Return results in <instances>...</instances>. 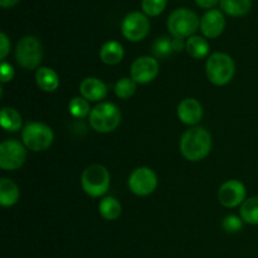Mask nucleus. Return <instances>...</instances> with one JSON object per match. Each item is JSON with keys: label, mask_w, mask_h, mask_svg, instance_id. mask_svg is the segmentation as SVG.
Here are the masks:
<instances>
[{"label": "nucleus", "mask_w": 258, "mask_h": 258, "mask_svg": "<svg viewBox=\"0 0 258 258\" xmlns=\"http://www.w3.org/2000/svg\"><path fill=\"white\" fill-rule=\"evenodd\" d=\"M180 153L186 160L201 161L212 150V135L202 126H193L183 134L179 144Z\"/></svg>", "instance_id": "nucleus-1"}, {"label": "nucleus", "mask_w": 258, "mask_h": 258, "mask_svg": "<svg viewBox=\"0 0 258 258\" xmlns=\"http://www.w3.org/2000/svg\"><path fill=\"white\" fill-rule=\"evenodd\" d=\"M206 73L209 82L214 86H226L233 80L236 64L233 58L227 53L214 52L206 63Z\"/></svg>", "instance_id": "nucleus-2"}, {"label": "nucleus", "mask_w": 258, "mask_h": 258, "mask_svg": "<svg viewBox=\"0 0 258 258\" xmlns=\"http://www.w3.org/2000/svg\"><path fill=\"white\" fill-rule=\"evenodd\" d=\"M121 111L115 103L101 102L96 105L88 116L90 125L96 133L108 134L115 131L121 123Z\"/></svg>", "instance_id": "nucleus-3"}, {"label": "nucleus", "mask_w": 258, "mask_h": 258, "mask_svg": "<svg viewBox=\"0 0 258 258\" xmlns=\"http://www.w3.org/2000/svg\"><path fill=\"white\" fill-rule=\"evenodd\" d=\"M168 29L173 38L185 39L193 37L201 28V19L193 10L188 8H178L168 18Z\"/></svg>", "instance_id": "nucleus-4"}, {"label": "nucleus", "mask_w": 258, "mask_h": 258, "mask_svg": "<svg viewBox=\"0 0 258 258\" xmlns=\"http://www.w3.org/2000/svg\"><path fill=\"white\" fill-rule=\"evenodd\" d=\"M111 176L107 169L101 164L87 166L81 175L83 191L92 198L103 197L110 189Z\"/></svg>", "instance_id": "nucleus-5"}, {"label": "nucleus", "mask_w": 258, "mask_h": 258, "mask_svg": "<svg viewBox=\"0 0 258 258\" xmlns=\"http://www.w3.org/2000/svg\"><path fill=\"white\" fill-rule=\"evenodd\" d=\"M54 134L52 128L43 122H28L22 128V143L34 153L45 151L52 146Z\"/></svg>", "instance_id": "nucleus-6"}, {"label": "nucleus", "mask_w": 258, "mask_h": 258, "mask_svg": "<svg viewBox=\"0 0 258 258\" xmlns=\"http://www.w3.org/2000/svg\"><path fill=\"white\" fill-rule=\"evenodd\" d=\"M15 59L24 70H38L43 60L42 42L34 35H25L15 47Z\"/></svg>", "instance_id": "nucleus-7"}, {"label": "nucleus", "mask_w": 258, "mask_h": 258, "mask_svg": "<svg viewBox=\"0 0 258 258\" xmlns=\"http://www.w3.org/2000/svg\"><path fill=\"white\" fill-rule=\"evenodd\" d=\"M27 160V148L15 139H9L0 144V168L14 171L22 168Z\"/></svg>", "instance_id": "nucleus-8"}, {"label": "nucleus", "mask_w": 258, "mask_h": 258, "mask_svg": "<svg viewBox=\"0 0 258 258\" xmlns=\"http://www.w3.org/2000/svg\"><path fill=\"white\" fill-rule=\"evenodd\" d=\"M122 35L130 42H141L150 32V20L145 13L131 12L121 23Z\"/></svg>", "instance_id": "nucleus-9"}, {"label": "nucleus", "mask_w": 258, "mask_h": 258, "mask_svg": "<svg viewBox=\"0 0 258 258\" xmlns=\"http://www.w3.org/2000/svg\"><path fill=\"white\" fill-rule=\"evenodd\" d=\"M158 186V176L153 169L140 166L128 176V188L135 196L148 197L155 191Z\"/></svg>", "instance_id": "nucleus-10"}, {"label": "nucleus", "mask_w": 258, "mask_h": 258, "mask_svg": "<svg viewBox=\"0 0 258 258\" xmlns=\"http://www.w3.org/2000/svg\"><path fill=\"white\" fill-rule=\"evenodd\" d=\"M130 75L139 85L153 82L159 75V62L151 55L136 58L130 67Z\"/></svg>", "instance_id": "nucleus-11"}, {"label": "nucleus", "mask_w": 258, "mask_h": 258, "mask_svg": "<svg viewBox=\"0 0 258 258\" xmlns=\"http://www.w3.org/2000/svg\"><path fill=\"white\" fill-rule=\"evenodd\" d=\"M219 203L226 208H236L246 201V186L237 179L224 181L218 190Z\"/></svg>", "instance_id": "nucleus-12"}, {"label": "nucleus", "mask_w": 258, "mask_h": 258, "mask_svg": "<svg viewBox=\"0 0 258 258\" xmlns=\"http://www.w3.org/2000/svg\"><path fill=\"white\" fill-rule=\"evenodd\" d=\"M226 28V18L218 9H211L203 14L201 19L202 34L208 39L218 38Z\"/></svg>", "instance_id": "nucleus-13"}, {"label": "nucleus", "mask_w": 258, "mask_h": 258, "mask_svg": "<svg viewBox=\"0 0 258 258\" xmlns=\"http://www.w3.org/2000/svg\"><path fill=\"white\" fill-rule=\"evenodd\" d=\"M176 113L180 122L194 126L203 117V106L196 98H185L179 102Z\"/></svg>", "instance_id": "nucleus-14"}, {"label": "nucleus", "mask_w": 258, "mask_h": 258, "mask_svg": "<svg viewBox=\"0 0 258 258\" xmlns=\"http://www.w3.org/2000/svg\"><path fill=\"white\" fill-rule=\"evenodd\" d=\"M80 92L83 98L90 102H98L106 98L108 87L102 80L97 77H87L81 82Z\"/></svg>", "instance_id": "nucleus-15"}, {"label": "nucleus", "mask_w": 258, "mask_h": 258, "mask_svg": "<svg viewBox=\"0 0 258 258\" xmlns=\"http://www.w3.org/2000/svg\"><path fill=\"white\" fill-rule=\"evenodd\" d=\"M37 86L44 92H54L59 87V76L49 67H40L35 73Z\"/></svg>", "instance_id": "nucleus-16"}, {"label": "nucleus", "mask_w": 258, "mask_h": 258, "mask_svg": "<svg viewBox=\"0 0 258 258\" xmlns=\"http://www.w3.org/2000/svg\"><path fill=\"white\" fill-rule=\"evenodd\" d=\"M123 55H125V50H123L122 44L116 40H108L100 49L101 60L108 66L118 64L123 59Z\"/></svg>", "instance_id": "nucleus-17"}, {"label": "nucleus", "mask_w": 258, "mask_h": 258, "mask_svg": "<svg viewBox=\"0 0 258 258\" xmlns=\"http://www.w3.org/2000/svg\"><path fill=\"white\" fill-rule=\"evenodd\" d=\"M20 197L19 186L12 179H0V204L3 207H13L18 203Z\"/></svg>", "instance_id": "nucleus-18"}, {"label": "nucleus", "mask_w": 258, "mask_h": 258, "mask_svg": "<svg viewBox=\"0 0 258 258\" xmlns=\"http://www.w3.org/2000/svg\"><path fill=\"white\" fill-rule=\"evenodd\" d=\"M185 50L194 59H203V58L209 57L211 47L206 38L201 37V35H193L186 39Z\"/></svg>", "instance_id": "nucleus-19"}, {"label": "nucleus", "mask_w": 258, "mask_h": 258, "mask_svg": "<svg viewBox=\"0 0 258 258\" xmlns=\"http://www.w3.org/2000/svg\"><path fill=\"white\" fill-rule=\"evenodd\" d=\"M0 122L2 127L9 133H17L22 128L23 118L22 115L13 107H3L0 113Z\"/></svg>", "instance_id": "nucleus-20"}, {"label": "nucleus", "mask_w": 258, "mask_h": 258, "mask_svg": "<svg viewBox=\"0 0 258 258\" xmlns=\"http://www.w3.org/2000/svg\"><path fill=\"white\" fill-rule=\"evenodd\" d=\"M98 212L106 221H116L122 213V206L113 197H106L98 204Z\"/></svg>", "instance_id": "nucleus-21"}, {"label": "nucleus", "mask_w": 258, "mask_h": 258, "mask_svg": "<svg viewBox=\"0 0 258 258\" xmlns=\"http://www.w3.org/2000/svg\"><path fill=\"white\" fill-rule=\"evenodd\" d=\"M222 12L231 17H243L251 10L252 0H221Z\"/></svg>", "instance_id": "nucleus-22"}, {"label": "nucleus", "mask_w": 258, "mask_h": 258, "mask_svg": "<svg viewBox=\"0 0 258 258\" xmlns=\"http://www.w3.org/2000/svg\"><path fill=\"white\" fill-rule=\"evenodd\" d=\"M239 214L244 223L257 226L258 224V197H251L242 203Z\"/></svg>", "instance_id": "nucleus-23"}, {"label": "nucleus", "mask_w": 258, "mask_h": 258, "mask_svg": "<svg viewBox=\"0 0 258 258\" xmlns=\"http://www.w3.org/2000/svg\"><path fill=\"white\" fill-rule=\"evenodd\" d=\"M154 57L158 59H166L174 53L173 49V39L169 37H159L156 38L155 42L153 43L151 47Z\"/></svg>", "instance_id": "nucleus-24"}, {"label": "nucleus", "mask_w": 258, "mask_h": 258, "mask_svg": "<svg viewBox=\"0 0 258 258\" xmlns=\"http://www.w3.org/2000/svg\"><path fill=\"white\" fill-rule=\"evenodd\" d=\"M68 110H70V113L76 118H85L86 116H90L91 108L90 101H87L86 98H83L82 96L81 97H73L72 100L68 103Z\"/></svg>", "instance_id": "nucleus-25"}, {"label": "nucleus", "mask_w": 258, "mask_h": 258, "mask_svg": "<svg viewBox=\"0 0 258 258\" xmlns=\"http://www.w3.org/2000/svg\"><path fill=\"white\" fill-rule=\"evenodd\" d=\"M136 88H138V83L133 78L123 77L118 80L115 85V93L121 100H127L131 96H134V93L136 92Z\"/></svg>", "instance_id": "nucleus-26"}, {"label": "nucleus", "mask_w": 258, "mask_h": 258, "mask_svg": "<svg viewBox=\"0 0 258 258\" xmlns=\"http://www.w3.org/2000/svg\"><path fill=\"white\" fill-rule=\"evenodd\" d=\"M168 0H141V9L148 17H158L165 10Z\"/></svg>", "instance_id": "nucleus-27"}, {"label": "nucleus", "mask_w": 258, "mask_h": 258, "mask_svg": "<svg viewBox=\"0 0 258 258\" xmlns=\"http://www.w3.org/2000/svg\"><path fill=\"white\" fill-rule=\"evenodd\" d=\"M222 227H223L224 231L228 232V233H237V232H239L243 228V221H242V218H239V217L232 214V216H227L226 218L223 219Z\"/></svg>", "instance_id": "nucleus-28"}, {"label": "nucleus", "mask_w": 258, "mask_h": 258, "mask_svg": "<svg viewBox=\"0 0 258 258\" xmlns=\"http://www.w3.org/2000/svg\"><path fill=\"white\" fill-rule=\"evenodd\" d=\"M14 68L10 63L3 62L2 66H0V78H2V83H8L14 78Z\"/></svg>", "instance_id": "nucleus-29"}, {"label": "nucleus", "mask_w": 258, "mask_h": 258, "mask_svg": "<svg viewBox=\"0 0 258 258\" xmlns=\"http://www.w3.org/2000/svg\"><path fill=\"white\" fill-rule=\"evenodd\" d=\"M10 53V39L4 32L0 33V59L4 60Z\"/></svg>", "instance_id": "nucleus-30"}, {"label": "nucleus", "mask_w": 258, "mask_h": 258, "mask_svg": "<svg viewBox=\"0 0 258 258\" xmlns=\"http://www.w3.org/2000/svg\"><path fill=\"white\" fill-rule=\"evenodd\" d=\"M219 2H221V0H196L198 7L203 8V9H208V10L213 9Z\"/></svg>", "instance_id": "nucleus-31"}, {"label": "nucleus", "mask_w": 258, "mask_h": 258, "mask_svg": "<svg viewBox=\"0 0 258 258\" xmlns=\"http://www.w3.org/2000/svg\"><path fill=\"white\" fill-rule=\"evenodd\" d=\"M173 49H174V53L181 52V50L185 49V42H184V39L174 38V39H173Z\"/></svg>", "instance_id": "nucleus-32"}, {"label": "nucleus", "mask_w": 258, "mask_h": 258, "mask_svg": "<svg viewBox=\"0 0 258 258\" xmlns=\"http://www.w3.org/2000/svg\"><path fill=\"white\" fill-rule=\"evenodd\" d=\"M19 0H0V7L8 9V8H13L18 4Z\"/></svg>", "instance_id": "nucleus-33"}]
</instances>
